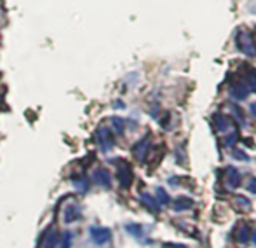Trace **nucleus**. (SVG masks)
Wrapping results in <instances>:
<instances>
[{"label": "nucleus", "mask_w": 256, "mask_h": 248, "mask_svg": "<svg viewBox=\"0 0 256 248\" xmlns=\"http://www.w3.org/2000/svg\"><path fill=\"white\" fill-rule=\"evenodd\" d=\"M80 218V211H78V208L75 206V204H70V206L64 210V222L66 224H70V222H75Z\"/></svg>", "instance_id": "12"}, {"label": "nucleus", "mask_w": 256, "mask_h": 248, "mask_svg": "<svg viewBox=\"0 0 256 248\" xmlns=\"http://www.w3.org/2000/svg\"><path fill=\"white\" fill-rule=\"evenodd\" d=\"M214 126H216V129H220V131H226V129L230 128V119L226 116H223V114H216Z\"/></svg>", "instance_id": "13"}, {"label": "nucleus", "mask_w": 256, "mask_h": 248, "mask_svg": "<svg viewBox=\"0 0 256 248\" xmlns=\"http://www.w3.org/2000/svg\"><path fill=\"white\" fill-rule=\"evenodd\" d=\"M155 194H157V203H162V204H168L169 203V196H168V192H166L162 187H157V190H155Z\"/></svg>", "instance_id": "16"}, {"label": "nucleus", "mask_w": 256, "mask_h": 248, "mask_svg": "<svg viewBox=\"0 0 256 248\" xmlns=\"http://www.w3.org/2000/svg\"><path fill=\"white\" fill-rule=\"evenodd\" d=\"M126 229H128L131 234H136V236H140L142 234V229L138 227V225H134V224H129V225H126Z\"/></svg>", "instance_id": "19"}, {"label": "nucleus", "mask_w": 256, "mask_h": 248, "mask_svg": "<svg viewBox=\"0 0 256 248\" xmlns=\"http://www.w3.org/2000/svg\"><path fill=\"white\" fill-rule=\"evenodd\" d=\"M166 248H188L186 245H168Z\"/></svg>", "instance_id": "25"}, {"label": "nucleus", "mask_w": 256, "mask_h": 248, "mask_svg": "<svg viewBox=\"0 0 256 248\" xmlns=\"http://www.w3.org/2000/svg\"><path fill=\"white\" fill-rule=\"evenodd\" d=\"M236 140H237V131H234L232 133V135H228V136H226V140H225V143H226V145H234V143H236Z\"/></svg>", "instance_id": "20"}, {"label": "nucleus", "mask_w": 256, "mask_h": 248, "mask_svg": "<svg viewBox=\"0 0 256 248\" xmlns=\"http://www.w3.org/2000/svg\"><path fill=\"white\" fill-rule=\"evenodd\" d=\"M112 123L115 124V129H117V133L124 131V121H120L118 117H114V119H112Z\"/></svg>", "instance_id": "18"}, {"label": "nucleus", "mask_w": 256, "mask_h": 248, "mask_svg": "<svg viewBox=\"0 0 256 248\" xmlns=\"http://www.w3.org/2000/svg\"><path fill=\"white\" fill-rule=\"evenodd\" d=\"M234 112H236V114H234V116H236L237 119H239L240 123H242V121H244V117H242V110H240V109H237V107H234Z\"/></svg>", "instance_id": "23"}, {"label": "nucleus", "mask_w": 256, "mask_h": 248, "mask_svg": "<svg viewBox=\"0 0 256 248\" xmlns=\"http://www.w3.org/2000/svg\"><path fill=\"white\" fill-rule=\"evenodd\" d=\"M251 238H253V243H254V245H256V231L253 232V234H251Z\"/></svg>", "instance_id": "27"}, {"label": "nucleus", "mask_w": 256, "mask_h": 248, "mask_svg": "<svg viewBox=\"0 0 256 248\" xmlns=\"http://www.w3.org/2000/svg\"><path fill=\"white\" fill-rule=\"evenodd\" d=\"M234 154H236L237 159H246V156H244V154L240 152V150H236V152H234Z\"/></svg>", "instance_id": "24"}, {"label": "nucleus", "mask_w": 256, "mask_h": 248, "mask_svg": "<svg viewBox=\"0 0 256 248\" xmlns=\"http://www.w3.org/2000/svg\"><path fill=\"white\" fill-rule=\"evenodd\" d=\"M92 178H94L96 184H100L102 187H110L112 185V175L108 170H104V168H100V170L94 171V175H92Z\"/></svg>", "instance_id": "6"}, {"label": "nucleus", "mask_w": 256, "mask_h": 248, "mask_svg": "<svg viewBox=\"0 0 256 248\" xmlns=\"http://www.w3.org/2000/svg\"><path fill=\"white\" fill-rule=\"evenodd\" d=\"M192 204H194V201L190 199V197H186V196H180V197H176V201H174V210L176 211H183V210H188V208H192Z\"/></svg>", "instance_id": "11"}, {"label": "nucleus", "mask_w": 256, "mask_h": 248, "mask_svg": "<svg viewBox=\"0 0 256 248\" xmlns=\"http://www.w3.org/2000/svg\"><path fill=\"white\" fill-rule=\"evenodd\" d=\"M226 185H228L230 189H236V187L240 185V173L236 168H228V170H226Z\"/></svg>", "instance_id": "7"}, {"label": "nucleus", "mask_w": 256, "mask_h": 248, "mask_svg": "<svg viewBox=\"0 0 256 248\" xmlns=\"http://www.w3.org/2000/svg\"><path fill=\"white\" fill-rule=\"evenodd\" d=\"M148 145H150V138H148V136L142 138L134 147H132V156H134L138 161H145L146 154H148Z\"/></svg>", "instance_id": "5"}, {"label": "nucleus", "mask_w": 256, "mask_h": 248, "mask_svg": "<svg viewBox=\"0 0 256 248\" xmlns=\"http://www.w3.org/2000/svg\"><path fill=\"white\" fill-rule=\"evenodd\" d=\"M248 190H251L253 194H256V178H250V182H248Z\"/></svg>", "instance_id": "21"}, {"label": "nucleus", "mask_w": 256, "mask_h": 248, "mask_svg": "<svg viewBox=\"0 0 256 248\" xmlns=\"http://www.w3.org/2000/svg\"><path fill=\"white\" fill-rule=\"evenodd\" d=\"M248 93H250V89H248L246 84H234L230 88V95H232L234 100H244L248 96Z\"/></svg>", "instance_id": "8"}, {"label": "nucleus", "mask_w": 256, "mask_h": 248, "mask_svg": "<svg viewBox=\"0 0 256 248\" xmlns=\"http://www.w3.org/2000/svg\"><path fill=\"white\" fill-rule=\"evenodd\" d=\"M140 199H142V203L145 204V206L148 208V210L152 211V213H157V211H158V203H157V199L150 196V194H145V192H143L142 196H140Z\"/></svg>", "instance_id": "10"}, {"label": "nucleus", "mask_w": 256, "mask_h": 248, "mask_svg": "<svg viewBox=\"0 0 256 248\" xmlns=\"http://www.w3.org/2000/svg\"><path fill=\"white\" fill-rule=\"evenodd\" d=\"M236 42H237V48L240 49V53H244L246 56L254 58V56H256V44L253 41V35H251L250 32H248V30H239V32H237Z\"/></svg>", "instance_id": "1"}, {"label": "nucleus", "mask_w": 256, "mask_h": 248, "mask_svg": "<svg viewBox=\"0 0 256 248\" xmlns=\"http://www.w3.org/2000/svg\"><path fill=\"white\" fill-rule=\"evenodd\" d=\"M96 136H98L100 147H102V150H104V152H108V150L114 147V135H112L110 128L102 126V128L98 129V133H96Z\"/></svg>", "instance_id": "2"}, {"label": "nucleus", "mask_w": 256, "mask_h": 248, "mask_svg": "<svg viewBox=\"0 0 256 248\" xmlns=\"http://www.w3.org/2000/svg\"><path fill=\"white\" fill-rule=\"evenodd\" d=\"M251 114H253V116L256 117V103H253V105H251Z\"/></svg>", "instance_id": "26"}, {"label": "nucleus", "mask_w": 256, "mask_h": 248, "mask_svg": "<svg viewBox=\"0 0 256 248\" xmlns=\"http://www.w3.org/2000/svg\"><path fill=\"white\" fill-rule=\"evenodd\" d=\"M60 248H72V232L70 231H66L63 234V239H61Z\"/></svg>", "instance_id": "17"}, {"label": "nucleus", "mask_w": 256, "mask_h": 248, "mask_svg": "<svg viewBox=\"0 0 256 248\" xmlns=\"http://www.w3.org/2000/svg\"><path fill=\"white\" fill-rule=\"evenodd\" d=\"M246 86L250 91H254L256 93V70H251L246 77Z\"/></svg>", "instance_id": "15"}, {"label": "nucleus", "mask_w": 256, "mask_h": 248, "mask_svg": "<svg viewBox=\"0 0 256 248\" xmlns=\"http://www.w3.org/2000/svg\"><path fill=\"white\" fill-rule=\"evenodd\" d=\"M91 238L94 239L96 245H104L110 241L112 231L106 227H91Z\"/></svg>", "instance_id": "4"}, {"label": "nucleus", "mask_w": 256, "mask_h": 248, "mask_svg": "<svg viewBox=\"0 0 256 248\" xmlns=\"http://www.w3.org/2000/svg\"><path fill=\"white\" fill-rule=\"evenodd\" d=\"M236 238L239 243H248V239H250V225L240 224L239 229H237V232H236Z\"/></svg>", "instance_id": "14"}, {"label": "nucleus", "mask_w": 256, "mask_h": 248, "mask_svg": "<svg viewBox=\"0 0 256 248\" xmlns=\"http://www.w3.org/2000/svg\"><path fill=\"white\" fill-rule=\"evenodd\" d=\"M75 185H77L80 190H88V187H89V185H88V180H84V178H80V180H78Z\"/></svg>", "instance_id": "22"}, {"label": "nucleus", "mask_w": 256, "mask_h": 248, "mask_svg": "<svg viewBox=\"0 0 256 248\" xmlns=\"http://www.w3.org/2000/svg\"><path fill=\"white\" fill-rule=\"evenodd\" d=\"M117 177H118V182H120V187L122 189H129L132 184V170L129 164H122L117 171Z\"/></svg>", "instance_id": "3"}, {"label": "nucleus", "mask_w": 256, "mask_h": 248, "mask_svg": "<svg viewBox=\"0 0 256 248\" xmlns=\"http://www.w3.org/2000/svg\"><path fill=\"white\" fill-rule=\"evenodd\" d=\"M60 241V234H58L56 229H49L44 234V248H54Z\"/></svg>", "instance_id": "9"}]
</instances>
